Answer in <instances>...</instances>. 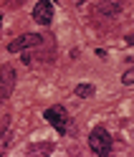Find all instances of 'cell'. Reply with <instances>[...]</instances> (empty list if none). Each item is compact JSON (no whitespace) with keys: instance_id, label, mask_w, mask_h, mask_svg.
<instances>
[{"instance_id":"6","label":"cell","mask_w":134,"mask_h":157,"mask_svg":"<svg viewBox=\"0 0 134 157\" xmlns=\"http://www.w3.org/2000/svg\"><path fill=\"white\" fill-rule=\"evenodd\" d=\"M121 0H101L96 5V15H119Z\"/></svg>"},{"instance_id":"8","label":"cell","mask_w":134,"mask_h":157,"mask_svg":"<svg viewBox=\"0 0 134 157\" xmlns=\"http://www.w3.org/2000/svg\"><path fill=\"white\" fill-rule=\"evenodd\" d=\"M121 81L127 84V86H129V84H134V68H129V71H127V74L121 76Z\"/></svg>"},{"instance_id":"9","label":"cell","mask_w":134,"mask_h":157,"mask_svg":"<svg viewBox=\"0 0 134 157\" xmlns=\"http://www.w3.org/2000/svg\"><path fill=\"white\" fill-rule=\"evenodd\" d=\"M127 43H129V46H134V33H129V36H127Z\"/></svg>"},{"instance_id":"4","label":"cell","mask_w":134,"mask_h":157,"mask_svg":"<svg viewBox=\"0 0 134 157\" xmlns=\"http://www.w3.org/2000/svg\"><path fill=\"white\" fill-rule=\"evenodd\" d=\"M33 21L41 23V25H48L53 21V5L51 0H38L35 8H33Z\"/></svg>"},{"instance_id":"2","label":"cell","mask_w":134,"mask_h":157,"mask_svg":"<svg viewBox=\"0 0 134 157\" xmlns=\"http://www.w3.org/2000/svg\"><path fill=\"white\" fill-rule=\"evenodd\" d=\"M46 122H48L51 127H56L58 129V134H63L66 129H69V112L63 109V106H51V109H46Z\"/></svg>"},{"instance_id":"1","label":"cell","mask_w":134,"mask_h":157,"mask_svg":"<svg viewBox=\"0 0 134 157\" xmlns=\"http://www.w3.org/2000/svg\"><path fill=\"white\" fill-rule=\"evenodd\" d=\"M89 147L96 155H109L111 152V137L104 127H94L91 134H89Z\"/></svg>"},{"instance_id":"3","label":"cell","mask_w":134,"mask_h":157,"mask_svg":"<svg viewBox=\"0 0 134 157\" xmlns=\"http://www.w3.org/2000/svg\"><path fill=\"white\" fill-rule=\"evenodd\" d=\"M15 89V68L10 63H5L0 68V99H8Z\"/></svg>"},{"instance_id":"5","label":"cell","mask_w":134,"mask_h":157,"mask_svg":"<svg viewBox=\"0 0 134 157\" xmlns=\"http://www.w3.org/2000/svg\"><path fill=\"white\" fill-rule=\"evenodd\" d=\"M41 41H43L41 36H35V33H25V36H20V38H15V41L8 46V51L15 53V51H25V48H35V46H41Z\"/></svg>"},{"instance_id":"10","label":"cell","mask_w":134,"mask_h":157,"mask_svg":"<svg viewBox=\"0 0 134 157\" xmlns=\"http://www.w3.org/2000/svg\"><path fill=\"white\" fill-rule=\"evenodd\" d=\"M0 25H3V18H0Z\"/></svg>"},{"instance_id":"11","label":"cell","mask_w":134,"mask_h":157,"mask_svg":"<svg viewBox=\"0 0 134 157\" xmlns=\"http://www.w3.org/2000/svg\"><path fill=\"white\" fill-rule=\"evenodd\" d=\"M0 152H3V147H0Z\"/></svg>"},{"instance_id":"7","label":"cell","mask_w":134,"mask_h":157,"mask_svg":"<svg viewBox=\"0 0 134 157\" xmlns=\"http://www.w3.org/2000/svg\"><path fill=\"white\" fill-rule=\"evenodd\" d=\"M76 96H81V99L94 96V86L91 84H79V86H76Z\"/></svg>"}]
</instances>
